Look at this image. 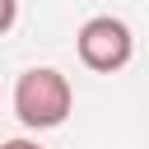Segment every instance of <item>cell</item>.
<instances>
[{
  "mask_svg": "<svg viewBox=\"0 0 149 149\" xmlns=\"http://www.w3.org/2000/svg\"><path fill=\"white\" fill-rule=\"evenodd\" d=\"M74 112V88L56 65H33L14 79V116L28 130H56Z\"/></svg>",
  "mask_w": 149,
  "mask_h": 149,
  "instance_id": "6da1fadb",
  "label": "cell"
},
{
  "mask_svg": "<svg viewBox=\"0 0 149 149\" xmlns=\"http://www.w3.org/2000/svg\"><path fill=\"white\" fill-rule=\"evenodd\" d=\"M74 51H79V61H84L88 70L116 74V70H126L130 56H135V33H130L126 19L93 14V19H84V28L74 33Z\"/></svg>",
  "mask_w": 149,
  "mask_h": 149,
  "instance_id": "7a4b0ae2",
  "label": "cell"
},
{
  "mask_svg": "<svg viewBox=\"0 0 149 149\" xmlns=\"http://www.w3.org/2000/svg\"><path fill=\"white\" fill-rule=\"evenodd\" d=\"M19 23V0H0V37Z\"/></svg>",
  "mask_w": 149,
  "mask_h": 149,
  "instance_id": "3957f363",
  "label": "cell"
},
{
  "mask_svg": "<svg viewBox=\"0 0 149 149\" xmlns=\"http://www.w3.org/2000/svg\"><path fill=\"white\" fill-rule=\"evenodd\" d=\"M0 149H42V144H37V140H5Z\"/></svg>",
  "mask_w": 149,
  "mask_h": 149,
  "instance_id": "277c9868",
  "label": "cell"
}]
</instances>
